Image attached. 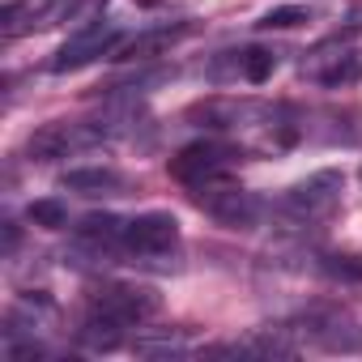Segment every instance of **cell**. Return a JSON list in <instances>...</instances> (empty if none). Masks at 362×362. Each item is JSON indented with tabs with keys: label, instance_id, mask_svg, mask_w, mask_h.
Segmentation results:
<instances>
[{
	"label": "cell",
	"instance_id": "52a82bcc",
	"mask_svg": "<svg viewBox=\"0 0 362 362\" xmlns=\"http://www.w3.org/2000/svg\"><path fill=\"white\" fill-rule=\"evenodd\" d=\"M179 243V222L162 209L153 214H136L128 226H124V256H136V260H153V256H166L175 252Z\"/></svg>",
	"mask_w": 362,
	"mask_h": 362
},
{
	"label": "cell",
	"instance_id": "5b68a950",
	"mask_svg": "<svg viewBox=\"0 0 362 362\" xmlns=\"http://www.w3.org/2000/svg\"><path fill=\"white\" fill-rule=\"evenodd\" d=\"M162 311V298L153 286H103L90 298V315H103L119 328H141Z\"/></svg>",
	"mask_w": 362,
	"mask_h": 362
},
{
	"label": "cell",
	"instance_id": "ffe728a7",
	"mask_svg": "<svg viewBox=\"0 0 362 362\" xmlns=\"http://www.w3.org/2000/svg\"><path fill=\"white\" fill-rule=\"evenodd\" d=\"M136 5H145V9H153V5H162V0H136Z\"/></svg>",
	"mask_w": 362,
	"mask_h": 362
},
{
	"label": "cell",
	"instance_id": "7c38bea8",
	"mask_svg": "<svg viewBox=\"0 0 362 362\" xmlns=\"http://www.w3.org/2000/svg\"><path fill=\"white\" fill-rule=\"evenodd\" d=\"M60 188L81 192V197H119L128 188V179L111 166H77V170L60 175Z\"/></svg>",
	"mask_w": 362,
	"mask_h": 362
},
{
	"label": "cell",
	"instance_id": "e0dca14e",
	"mask_svg": "<svg viewBox=\"0 0 362 362\" xmlns=\"http://www.w3.org/2000/svg\"><path fill=\"white\" fill-rule=\"evenodd\" d=\"M30 226H43V230H64L69 226V205L64 201H35L26 209Z\"/></svg>",
	"mask_w": 362,
	"mask_h": 362
},
{
	"label": "cell",
	"instance_id": "ac0fdd59",
	"mask_svg": "<svg viewBox=\"0 0 362 362\" xmlns=\"http://www.w3.org/2000/svg\"><path fill=\"white\" fill-rule=\"evenodd\" d=\"M303 22H311L307 9H298V5H281V9H269L256 26H260V30H294V26H303Z\"/></svg>",
	"mask_w": 362,
	"mask_h": 362
},
{
	"label": "cell",
	"instance_id": "8992f818",
	"mask_svg": "<svg viewBox=\"0 0 362 362\" xmlns=\"http://www.w3.org/2000/svg\"><path fill=\"white\" fill-rule=\"evenodd\" d=\"M115 43H119V26L107 22V18H94V22H86L77 35H69V39L60 43V52L52 56L47 69H52V73H77V69L94 64L98 56H111Z\"/></svg>",
	"mask_w": 362,
	"mask_h": 362
},
{
	"label": "cell",
	"instance_id": "277c9868",
	"mask_svg": "<svg viewBox=\"0 0 362 362\" xmlns=\"http://www.w3.org/2000/svg\"><path fill=\"white\" fill-rule=\"evenodd\" d=\"M192 197H197V205H201L218 226H226V230H252V226H260V218H264V201H260L256 192L235 188L230 179H222V184H205V188H197Z\"/></svg>",
	"mask_w": 362,
	"mask_h": 362
},
{
	"label": "cell",
	"instance_id": "44dd1931",
	"mask_svg": "<svg viewBox=\"0 0 362 362\" xmlns=\"http://www.w3.org/2000/svg\"><path fill=\"white\" fill-rule=\"evenodd\" d=\"M358 175H362V170H358Z\"/></svg>",
	"mask_w": 362,
	"mask_h": 362
},
{
	"label": "cell",
	"instance_id": "9c48e42d",
	"mask_svg": "<svg viewBox=\"0 0 362 362\" xmlns=\"http://www.w3.org/2000/svg\"><path fill=\"white\" fill-rule=\"evenodd\" d=\"M124 218L115 214H90L81 218V226H73V247L77 256H94V260H111L124 256Z\"/></svg>",
	"mask_w": 362,
	"mask_h": 362
},
{
	"label": "cell",
	"instance_id": "8fae6325",
	"mask_svg": "<svg viewBox=\"0 0 362 362\" xmlns=\"http://www.w3.org/2000/svg\"><path fill=\"white\" fill-rule=\"evenodd\" d=\"M192 26L179 22V26H158V30H145V35H132V39H119L111 60H153V56H166L179 39H188Z\"/></svg>",
	"mask_w": 362,
	"mask_h": 362
},
{
	"label": "cell",
	"instance_id": "2e32d148",
	"mask_svg": "<svg viewBox=\"0 0 362 362\" xmlns=\"http://www.w3.org/2000/svg\"><path fill=\"white\" fill-rule=\"evenodd\" d=\"M136 354L145 358H170V354H184L188 349V332H166V337H136L132 341Z\"/></svg>",
	"mask_w": 362,
	"mask_h": 362
},
{
	"label": "cell",
	"instance_id": "d6986e66",
	"mask_svg": "<svg viewBox=\"0 0 362 362\" xmlns=\"http://www.w3.org/2000/svg\"><path fill=\"white\" fill-rule=\"evenodd\" d=\"M320 273L332 281H362V260L358 256H320Z\"/></svg>",
	"mask_w": 362,
	"mask_h": 362
},
{
	"label": "cell",
	"instance_id": "9a60e30c",
	"mask_svg": "<svg viewBox=\"0 0 362 362\" xmlns=\"http://www.w3.org/2000/svg\"><path fill=\"white\" fill-rule=\"evenodd\" d=\"M273 69H277V56L264 52V47H247V52H239V60H235V73H239L243 81H252V86H264V81L273 77Z\"/></svg>",
	"mask_w": 362,
	"mask_h": 362
},
{
	"label": "cell",
	"instance_id": "ba28073f",
	"mask_svg": "<svg viewBox=\"0 0 362 362\" xmlns=\"http://www.w3.org/2000/svg\"><path fill=\"white\" fill-rule=\"evenodd\" d=\"M277 111L281 107H264V103H247V98H209V103H197L188 111V119H201V128H214V132H239L260 119H273Z\"/></svg>",
	"mask_w": 362,
	"mask_h": 362
},
{
	"label": "cell",
	"instance_id": "7a4b0ae2",
	"mask_svg": "<svg viewBox=\"0 0 362 362\" xmlns=\"http://www.w3.org/2000/svg\"><path fill=\"white\" fill-rule=\"evenodd\" d=\"M341 192H345V175L332 170V166H324V170L298 179V184L277 201V214L290 226H320L341 205Z\"/></svg>",
	"mask_w": 362,
	"mask_h": 362
},
{
	"label": "cell",
	"instance_id": "6da1fadb",
	"mask_svg": "<svg viewBox=\"0 0 362 362\" xmlns=\"http://www.w3.org/2000/svg\"><path fill=\"white\" fill-rule=\"evenodd\" d=\"M115 136H119L115 119H56V124H43L39 132H30L26 158L30 162H60V158L86 153V149L111 145Z\"/></svg>",
	"mask_w": 362,
	"mask_h": 362
},
{
	"label": "cell",
	"instance_id": "30bf717a",
	"mask_svg": "<svg viewBox=\"0 0 362 362\" xmlns=\"http://www.w3.org/2000/svg\"><path fill=\"white\" fill-rule=\"evenodd\" d=\"M303 73L311 81H320L324 90H341L362 81V47H332V52H315L311 60H303Z\"/></svg>",
	"mask_w": 362,
	"mask_h": 362
},
{
	"label": "cell",
	"instance_id": "3957f363",
	"mask_svg": "<svg viewBox=\"0 0 362 362\" xmlns=\"http://www.w3.org/2000/svg\"><path fill=\"white\" fill-rule=\"evenodd\" d=\"M243 162V149L239 145H230V141H192V145H184L170 162H166V170L179 179V184H188L192 192L197 188H205V184H222V179H230V170Z\"/></svg>",
	"mask_w": 362,
	"mask_h": 362
},
{
	"label": "cell",
	"instance_id": "4fadbf2b",
	"mask_svg": "<svg viewBox=\"0 0 362 362\" xmlns=\"http://www.w3.org/2000/svg\"><path fill=\"white\" fill-rule=\"evenodd\" d=\"M47 18H56L52 9H35L30 0H9L5 13H0V30H5V39H18L35 26H47Z\"/></svg>",
	"mask_w": 362,
	"mask_h": 362
},
{
	"label": "cell",
	"instance_id": "5bb4252c",
	"mask_svg": "<svg viewBox=\"0 0 362 362\" xmlns=\"http://www.w3.org/2000/svg\"><path fill=\"white\" fill-rule=\"evenodd\" d=\"M124 332L128 328H119V324H111V320H103V315H86V324H81V345L86 349H98V354H107V349H115L119 341H124Z\"/></svg>",
	"mask_w": 362,
	"mask_h": 362
}]
</instances>
